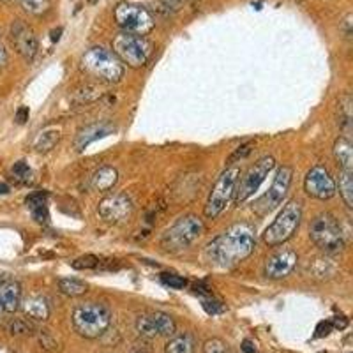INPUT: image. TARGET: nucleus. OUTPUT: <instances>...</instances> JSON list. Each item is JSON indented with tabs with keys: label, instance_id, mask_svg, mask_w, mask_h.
<instances>
[{
	"label": "nucleus",
	"instance_id": "nucleus-37",
	"mask_svg": "<svg viewBox=\"0 0 353 353\" xmlns=\"http://www.w3.org/2000/svg\"><path fill=\"white\" fill-rule=\"evenodd\" d=\"M203 353H226V345L221 339H209L203 345Z\"/></svg>",
	"mask_w": 353,
	"mask_h": 353
},
{
	"label": "nucleus",
	"instance_id": "nucleus-39",
	"mask_svg": "<svg viewBox=\"0 0 353 353\" xmlns=\"http://www.w3.org/2000/svg\"><path fill=\"white\" fill-rule=\"evenodd\" d=\"M39 343L44 346V348L53 350L57 346V341L52 337L50 330H41L39 332Z\"/></svg>",
	"mask_w": 353,
	"mask_h": 353
},
{
	"label": "nucleus",
	"instance_id": "nucleus-31",
	"mask_svg": "<svg viewBox=\"0 0 353 353\" xmlns=\"http://www.w3.org/2000/svg\"><path fill=\"white\" fill-rule=\"evenodd\" d=\"M137 332L140 334L145 339H152V337H157L156 329H154L152 318H150V313L140 314L137 318Z\"/></svg>",
	"mask_w": 353,
	"mask_h": 353
},
{
	"label": "nucleus",
	"instance_id": "nucleus-22",
	"mask_svg": "<svg viewBox=\"0 0 353 353\" xmlns=\"http://www.w3.org/2000/svg\"><path fill=\"white\" fill-rule=\"evenodd\" d=\"M352 122H353V113H352V97L350 94L339 99V105H337V124L345 132L352 131Z\"/></svg>",
	"mask_w": 353,
	"mask_h": 353
},
{
	"label": "nucleus",
	"instance_id": "nucleus-9",
	"mask_svg": "<svg viewBox=\"0 0 353 353\" xmlns=\"http://www.w3.org/2000/svg\"><path fill=\"white\" fill-rule=\"evenodd\" d=\"M239 175L241 170L237 166L226 168L221 173L219 179L214 184L212 191L209 194V200L205 203V217L207 219H216L221 216V212L226 209V205L232 201L233 194H235V185H237Z\"/></svg>",
	"mask_w": 353,
	"mask_h": 353
},
{
	"label": "nucleus",
	"instance_id": "nucleus-20",
	"mask_svg": "<svg viewBox=\"0 0 353 353\" xmlns=\"http://www.w3.org/2000/svg\"><path fill=\"white\" fill-rule=\"evenodd\" d=\"M27 207L37 223H48V193H32L27 198Z\"/></svg>",
	"mask_w": 353,
	"mask_h": 353
},
{
	"label": "nucleus",
	"instance_id": "nucleus-40",
	"mask_svg": "<svg viewBox=\"0 0 353 353\" xmlns=\"http://www.w3.org/2000/svg\"><path fill=\"white\" fill-rule=\"evenodd\" d=\"M330 330H332V325H330V321H320L316 327V334L314 336L316 337H325L329 336Z\"/></svg>",
	"mask_w": 353,
	"mask_h": 353
},
{
	"label": "nucleus",
	"instance_id": "nucleus-10",
	"mask_svg": "<svg viewBox=\"0 0 353 353\" xmlns=\"http://www.w3.org/2000/svg\"><path fill=\"white\" fill-rule=\"evenodd\" d=\"M274 166H276V161L272 156H265L260 161H256L248 172L244 173L241 181H237L235 185V194H233V200L235 203H244L245 200L253 196L256 193L260 185L263 184L265 179L269 176V173L272 172Z\"/></svg>",
	"mask_w": 353,
	"mask_h": 353
},
{
	"label": "nucleus",
	"instance_id": "nucleus-5",
	"mask_svg": "<svg viewBox=\"0 0 353 353\" xmlns=\"http://www.w3.org/2000/svg\"><path fill=\"white\" fill-rule=\"evenodd\" d=\"M309 237L316 248H320L327 254L339 253L346 245L341 223L329 212H323L314 217L311 226H309Z\"/></svg>",
	"mask_w": 353,
	"mask_h": 353
},
{
	"label": "nucleus",
	"instance_id": "nucleus-48",
	"mask_svg": "<svg viewBox=\"0 0 353 353\" xmlns=\"http://www.w3.org/2000/svg\"><path fill=\"white\" fill-rule=\"evenodd\" d=\"M0 314H2V305H0Z\"/></svg>",
	"mask_w": 353,
	"mask_h": 353
},
{
	"label": "nucleus",
	"instance_id": "nucleus-1",
	"mask_svg": "<svg viewBox=\"0 0 353 353\" xmlns=\"http://www.w3.org/2000/svg\"><path fill=\"white\" fill-rule=\"evenodd\" d=\"M254 248L256 235L253 226L248 223H237L226 228L205 248V258L216 267L230 269L251 256Z\"/></svg>",
	"mask_w": 353,
	"mask_h": 353
},
{
	"label": "nucleus",
	"instance_id": "nucleus-29",
	"mask_svg": "<svg viewBox=\"0 0 353 353\" xmlns=\"http://www.w3.org/2000/svg\"><path fill=\"white\" fill-rule=\"evenodd\" d=\"M9 175H11V179L17 182V184H28V182H32V170H30V166H28L25 161L14 163L11 172H9Z\"/></svg>",
	"mask_w": 353,
	"mask_h": 353
},
{
	"label": "nucleus",
	"instance_id": "nucleus-45",
	"mask_svg": "<svg viewBox=\"0 0 353 353\" xmlns=\"http://www.w3.org/2000/svg\"><path fill=\"white\" fill-rule=\"evenodd\" d=\"M131 353H150L149 348H145V346H134L131 350Z\"/></svg>",
	"mask_w": 353,
	"mask_h": 353
},
{
	"label": "nucleus",
	"instance_id": "nucleus-44",
	"mask_svg": "<svg viewBox=\"0 0 353 353\" xmlns=\"http://www.w3.org/2000/svg\"><path fill=\"white\" fill-rule=\"evenodd\" d=\"M6 62H8V52H6L4 44L0 41V68H4Z\"/></svg>",
	"mask_w": 353,
	"mask_h": 353
},
{
	"label": "nucleus",
	"instance_id": "nucleus-13",
	"mask_svg": "<svg viewBox=\"0 0 353 353\" xmlns=\"http://www.w3.org/2000/svg\"><path fill=\"white\" fill-rule=\"evenodd\" d=\"M304 189L309 196L316 200H330L336 194V181L323 166H314L307 172L304 179Z\"/></svg>",
	"mask_w": 353,
	"mask_h": 353
},
{
	"label": "nucleus",
	"instance_id": "nucleus-27",
	"mask_svg": "<svg viewBox=\"0 0 353 353\" xmlns=\"http://www.w3.org/2000/svg\"><path fill=\"white\" fill-rule=\"evenodd\" d=\"M59 140H61V131L59 129H46L34 141V149L37 152H48V150H52L55 147Z\"/></svg>",
	"mask_w": 353,
	"mask_h": 353
},
{
	"label": "nucleus",
	"instance_id": "nucleus-24",
	"mask_svg": "<svg viewBox=\"0 0 353 353\" xmlns=\"http://www.w3.org/2000/svg\"><path fill=\"white\" fill-rule=\"evenodd\" d=\"M194 339L191 334H181L170 339L166 345L165 353H193Z\"/></svg>",
	"mask_w": 353,
	"mask_h": 353
},
{
	"label": "nucleus",
	"instance_id": "nucleus-26",
	"mask_svg": "<svg viewBox=\"0 0 353 353\" xmlns=\"http://www.w3.org/2000/svg\"><path fill=\"white\" fill-rule=\"evenodd\" d=\"M309 269H311V276L316 277V279H329L337 270L336 265L330 260H327V258H314L309 263Z\"/></svg>",
	"mask_w": 353,
	"mask_h": 353
},
{
	"label": "nucleus",
	"instance_id": "nucleus-17",
	"mask_svg": "<svg viewBox=\"0 0 353 353\" xmlns=\"http://www.w3.org/2000/svg\"><path fill=\"white\" fill-rule=\"evenodd\" d=\"M112 131H113V128L110 124H106V122L87 125V128H83L80 132H78L77 141H74V149H77L78 152H81V150L87 149L88 145L92 143V141L106 137V134H110Z\"/></svg>",
	"mask_w": 353,
	"mask_h": 353
},
{
	"label": "nucleus",
	"instance_id": "nucleus-30",
	"mask_svg": "<svg viewBox=\"0 0 353 353\" xmlns=\"http://www.w3.org/2000/svg\"><path fill=\"white\" fill-rule=\"evenodd\" d=\"M103 96V92L99 90V87L96 85H81L80 88L74 90V97H77L78 105H88V103H92V101L99 99Z\"/></svg>",
	"mask_w": 353,
	"mask_h": 353
},
{
	"label": "nucleus",
	"instance_id": "nucleus-41",
	"mask_svg": "<svg viewBox=\"0 0 353 353\" xmlns=\"http://www.w3.org/2000/svg\"><path fill=\"white\" fill-rule=\"evenodd\" d=\"M330 325H332V329H346L348 327V320H346L345 316H334L332 320H330Z\"/></svg>",
	"mask_w": 353,
	"mask_h": 353
},
{
	"label": "nucleus",
	"instance_id": "nucleus-7",
	"mask_svg": "<svg viewBox=\"0 0 353 353\" xmlns=\"http://www.w3.org/2000/svg\"><path fill=\"white\" fill-rule=\"evenodd\" d=\"M302 219V205L297 200H290L288 203L283 207V210L279 212V216L274 219L272 225L265 230L263 233V242L270 248H276V245L285 244L286 241L295 235V232L299 230Z\"/></svg>",
	"mask_w": 353,
	"mask_h": 353
},
{
	"label": "nucleus",
	"instance_id": "nucleus-46",
	"mask_svg": "<svg viewBox=\"0 0 353 353\" xmlns=\"http://www.w3.org/2000/svg\"><path fill=\"white\" fill-rule=\"evenodd\" d=\"M11 189H9V185L6 184V182H0V194H8Z\"/></svg>",
	"mask_w": 353,
	"mask_h": 353
},
{
	"label": "nucleus",
	"instance_id": "nucleus-32",
	"mask_svg": "<svg viewBox=\"0 0 353 353\" xmlns=\"http://www.w3.org/2000/svg\"><path fill=\"white\" fill-rule=\"evenodd\" d=\"M101 258L96 256V254H85V256L77 258L72 261L71 267L77 270H88V269H97Z\"/></svg>",
	"mask_w": 353,
	"mask_h": 353
},
{
	"label": "nucleus",
	"instance_id": "nucleus-38",
	"mask_svg": "<svg viewBox=\"0 0 353 353\" xmlns=\"http://www.w3.org/2000/svg\"><path fill=\"white\" fill-rule=\"evenodd\" d=\"M201 305H203V309L209 314H219L225 311V305L221 304V302L214 301V299H203V301H201Z\"/></svg>",
	"mask_w": 353,
	"mask_h": 353
},
{
	"label": "nucleus",
	"instance_id": "nucleus-43",
	"mask_svg": "<svg viewBox=\"0 0 353 353\" xmlns=\"http://www.w3.org/2000/svg\"><path fill=\"white\" fill-rule=\"evenodd\" d=\"M241 350L244 353H256V345H254L253 341H251V339H245L244 343H242V346H241Z\"/></svg>",
	"mask_w": 353,
	"mask_h": 353
},
{
	"label": "nucleus",
	"instance_id": "nucleus-4",
	"mask_svg": "<svg viewBox=\"0 0 353 353\" xmlns=\"http://www.w3.org/2000/svg\"><path fill=\"white\" fill-rule=\"evenodd\" d=\"M203 230V221L198 216L189 214V216L179 217V219L163 233L161 245H163L165 251H168V253H182V251L191 248V245L201 237Z\"/></svg>",
	"mask_w": 353,
	"mask_h": 353
},
{
	"label": "nucleus",
	"instance_id": "nucleus-23",
	"mask_svg": "<svg viewBox=\"0 0 353 353\" xmlns=\"http://www.w3.org/2000/svg\"><path fill=\"white\" fill-rule=\"evenodd\" d=\"M150 318H152L157 336H173L175 334L176 325L170 314L163 313V311H156V313H150Z\"/></svg>",
	"mask_w": 353,
	"mask_h": 353
},
{
	"label": "nucleus",
	"instance_id": "nucleus-15",
	"mask_svg": "<svg viewBox=\"0 0 353 353\" xmlns=\"http://www.w3.org/2000/svg\"><path fill=\"white\" fill-rule=\"evenodd\" d=\"M11 41L17 52L23 57L27 62H32L39 52V43L34 30L25 21L17 20L11 25Z\"/></svg>",
	"mask_w": 353,
	"mask_h": 353
},
{
	"label": "nucleus",
	"instance_id": "nucleus-21",
	"mask_svg": "<svg viewBox=\"0 0 353 353\" xmlns=\"http://www.w3.org/2000/svg\"><path fill=\"white\" fill-rule=\"evenodd\" d=\"M334 157L343 170L352 172L353 168V145L346 137H339L334 143Z\"/></svg>",
	"mask_w": 353,
	"mask_h": 353
},
{
	"label": "nucleus",
	"instance_id": "nucleus-28",
	"mask_svg": "<svg viewBox=\"0 0 353 353\" xmlns=\"http://www.w3.org/2000/svg\"><path fill=\"white\" fill-rule=\"evenodd\" d=\"M88 286L85 285L80 279H74V277H62L59 279V290L61 293L68 295V297H80L83 293H87Z\"/></svg>",
	"mask_w": 353,
	"mask_h": 353
},
{
	"label": "nucleus",
	"instance_id": "nucleus-34",
	"mask_svg": "<svg viewBox=\"0 0 353 353\" xmlns=\"http://www.w3.org/2000/svg\"><path fill=\"white\" fill-rule=\"evenodd\" d=\"M21 6L30 14H41L48 9V0H20Z\"/></svg>",
	"mask_w": 353,
	"mask_h": 353
},
{
	"label": "nucleus",
	"instance_id": "nucleus-8",
	"mask_svg": "<svg viewBox=\"0 0 353 353\" xmlns=\"http://www.w3.org/2000/svg\"><path fill=\"white\" fill-rule=\"evenodd\" d=\"M117 25L122 28V32L134 34V36H147L156 27L152 14L145 8L131 2H121L117 4L113 11Z\"/></svg>",
	"mask_w": 353,
	"mask_h": 353
},
{
	"label": "nucleus",
	"instance_id": "nucleus-19",
	"mask_svg": "<svg viewBox=\"0 0 353 353\" xmlns=\"http://www.w3.org/2000/svg\"><path fill=\"white\" fill-rule=\"evenodd\" d=\"M119 181V173L112 166H103V168L97 170L96 173L90 179V188L94 191H99V193H106L110 189H113V185Z\"/></svg>",
	"mask_w": 353,
	"mask_h": 353
},
{
	"label": "nucleus",
	"instance_id": "nucleus-14",
	"mask_svg": "<svg viewBox=\"0 0 353 353\" xmlns=\"http://www.w3.org/2000/svg\"><path fill=\"white\" fill-rule=\"evenodd\" d=\"M299 261V254L290 248H283L277 249L276 253L270 254L267 260H265L263 265V274L265 277H269V279H285L288 277L290 274L293 272V269L297 267Z\"/></svg>",
	"mask_w": 353,
	"mask_h": 353
},
{
	"label": "nucleus",
	"instance_id": "nucleus-42",
	"mask_svg": "<svg viewBox=\"0 0 353 353\" xmlns=\"http://www.w3.org/2000/svg\"><path fill=\"white\" fill-rule=\"evenodd\" d=\"M28 115H30V112H28L27 106H21V108H18V112H17V122H18V124H23V122H27Z\"/></svg>",
	"mask_w": 353,
	"mask_h": 353
},
{
	"label": "nucleus",
	"instance_id": "nucleus-3",
	"mask_svg": "<svg viewBox=\"0 0 353 353\" xmlns=\"http://www.w3.org/2000/svg\"><path fill=\"white\" fill-rule=\"evenodd\" d=\"M112 311L101 302H85L72 313V327L85 339H96L108 330Z\"/></svg>",
	"mask_w": 353,
	"mask_h": 353
},
{
	"label": "nucleus",
	"instance_id": "nucleus-11",
	"mask_svg": "<svg viewBox=\"0 0 353 353\" xmlns=\"http://www.w3.org/2000/svg\"><path fill=\"white\" fill-rule=\"evenodd\" d=\"M132 210H134V205L125 193L108 194L99 201V207H97L99 216L106 223H113V225L128 221L132 216Z\"/></svg>",
	"mask_w": 353,
	"mask_h": 353
},
{
	"label": "nucleus",
	"instance_id": "nucleus-36",
	"mask_svg": "<svg viewBox=\"0 0 353 353\" xmlns=\"http://www.w3.org/2000/svg\"><path fill=\"white\" fill-rule=\"evenodd\" d=\"M9 330H11L12 336H27L32 330V325L27 323L25 320H14L11 323V327H9Z\"/></svg>",
	"mask_w": 353,
	"mask_h": 353
},
{
	"label": "nucleus",
	"instance_id": "nucleus-33",
	"mask_svg": "<svg viewBox=\"0 0 353 353\" xmlns=\"http://www.w3.org/2000/svg\"><path fill=\"white\" fill-rule=\"evenodd\" d=\"M161 281H163V285L170 286L172 290H184L185 286H188L185 277L176 276V274H163V276H161Z\"/></svg>",
	"mask_w": 353,
	"mask_h": 353
},
{
	"label": "nucleus",
	"instance_id": "nucleus-2",
	"mask_svg": "<svg viewBox=\"0 0 353 353\" xmlns=\"http://www.w3.org/2000/svg\"><path fill=\"white\" fill-rule=\"evenodd\" d=\"M81 69L87 74L106 83H117L124 77V64L117 55L103 46H92L81 55Z\"/></svg>",
	"mask_w": 353,
	"mask_h": 353
},
{
	"label": "nucleus",
	"instance_id": "nucleus-35",
	"mask_svg": "<svg viewBox=\"0 0 353 353\" xmlns=\"http://www.w3.org/2000/svg\"><path fill=\"white\" fill-rule=\"evenodd\" d=\"M253 147H254L253 141H249V143H245V145H242V147H239V149L235 150V152H233L232 156L228 157V163H230V165H235L237 161L245 159V157H248L249 154H251V150H253Z\"/></svg>",
	"mask_w": 353,
	"mask_h": 353
},
{
	"label": "nucleus",
	"instance_id": "nucleus-16",
	"mask_svg": "<svg viewBox=\"0 0 353 353\" xmlns=\"http://www.w3.org/2000/svg\"><path fill=\"white\" fill-rule=\"evenodd\" d=\"M21 304V286L14 279L0 281V305L2 311L14 313Z\"/></svg>",
	"mask_w": 353,
	"mask_h": 353
},
{
	"label": "nucleus",
	"instance_id": "nucleus-18",
	"mask_svg": "<svg viewBox=\"0 0 353 353\" xmlns=\"http://www.w3.org/2000/svg\"><path fill=\"white\" fill-rule=\"evenodd\" d=\"M23 307V313L27 314L30 320L36 321H46L50 318V305L46 302V299L39 297V295H34V297L25 299L23 304H20Z\"/></svg>",
	"mask_w": 353,
	"mask_h": 353
},
{
	"label": "nucleus",
	"instance_id": "nucleus-47",
	"mask_svg": "<svg viewBox=\"0 0 353 353\" xmlns=\"http://www.w3.org/2000/svg\"><path fill=\"white\" fill-rule=\"evenodd\" d=\"M2 2H11V0H2Z\"/></svg>",
	"mask_w": 353,
	"mask_h": 353
},
{
	"label": "nucleus",
	"instance_id": "nucleus-25",
	"mask_svg": "<svg viewBox=\"0 0 353 353\" xmlns=\"http://www.w3.org/2000/svg\"><path fill=\"white\" fill-rule=\"evenodd\" d=\"M336 188H339V194H341L343 201L348 209L353 207V176L352 172L348 170H341L339 173V181H337Z\"/></svg>",
	"mask_w": 353,
	"mask_h": 353
},
{
	"label": "nucleus",
	"instance_id": "nucleus-12",
	"mask_svg": "<svg viewBox=\"0 0 353 353\" xmlns=\"http://www.w3.org/2000/svg\"><path fill=\"white\" fill-rule=\"evenodd\" d=\"M292 176H293V170L290 166H283L279 168V172L276 173L274 176V182L270 185V189L263 196L258 200L256 209L260 210L261 214L270 212L272 209H276L277 205H281V201L285 200L286 193H288L290 184H292Z\"/></svg>",
	"mask_w": 353,
	"mask_h": 353
},
{
	"label": "nucleus",
	"instance_id": "nucleus-6",
	"mask_svg": "<svg viewBox=\"0 0 353 353\" xmlns=\"http://www.w3.org/2000/svg\"><path fill=\"white\" fill-rule=\"evenodd\" d=\"M113 53L122 64L132 69L143 68L152 55V44L145 36H134V34L121 32L113 37L112 43Z\"/></svg>",
	"mask_w": 353,
	"mask_h": 353
}]
</instances>
